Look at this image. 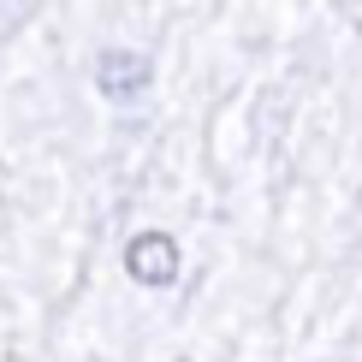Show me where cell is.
<instances>
[{"mask_svg":"<svg viewBox=\"0 0 362 362\" xmlns=\"http://www.w3.org/2000/svg\"><path fill=\"white\" fill-rule=\"evenodd\" d=\"M95 89L107 101H119V107H131V101H143L155 89V59L137 48H101L95 54Z\"/></svg>","mask_w":362,"mask_h":362,"instance_id":"1","label":"cell"},{"mask_svg":"<svg viewBox=\"0 0 362 362\" xmlns=\"http://www.w3.org/2000/svg\"><path fill=\"white\" fill-rule=\"evenodd\" d=\"M125 274L137 285H148V291H167L178 279V244L167 232H137L125 244Z\"/></svg>","mask_w":362,"mask_h":362,"instance_id":"2","label":"cell"}]
</instances>
